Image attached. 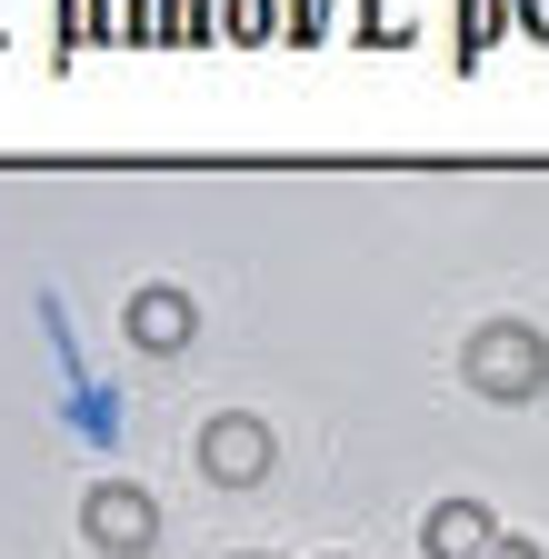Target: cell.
Returning a JSON list of instances; mask_svg holds the SVG:
<instances>
[{"label": "cell", "instance_id": "obj_1", "mask_svg": "<svg viewBox=\"0 0 549 559\" xmlns=\"http://www.w3.org/2000/svg\"><path fill=\"white\" fill-rule=\"evenodd\" d=\"M469 390L479 400H539V380H549V349H539V330L529 320H490V330H479L469 340Z\"/></svg>", "mask_w": 549, "mask_h": 559}, {"label": "cell", "instance_id": "obj_2", "mask_svg": "<svg viewBox=\"0 0 549 559\" xmlns=\"http://www.w3.org/2000/svg\"><path fill=\"white\" fill-rule=\"evenodd\" d=\"M81 530H91L100 549H120V559H141V549H151V530H160V510H151L130 479H100L91 500H81Z\"/></svg>", "mask_w": 549, "mask_h": 559}, {"label": "cell", "instance_id": "obj_3", "mask_svg": "<svg viewBox=\"0 0 549 559\" xmlns=\"http://www.w3.org/2000/svg\"><path fill=\"white\" fill-rule=\"evenodd\" d=\"M200 469H211V479H230V489H250L260 469H270V430H260V419H211V430H200Z\"/></svg>", "mask_w": 549, "mask_h": 559}, {"label": "cell", "instance_id": "obj_4", "mask_svg": "<svg viewBox=\"0 0 549 559\" xmlns=\"http://www.w3.org/2000/svg\"><path fill=\"white\" fill-rule=\"evenodd\" d=\"M420 539H430V559H490V510H479V500H440L430 520H420Z\"/></svg>", "mask_w": 549, "mask_h": 559}, {"label": "cell", "instance_id": "obj_5", "mask_svg": "<svg viewBox=\"0 0 549 559\" xmlns=\"http://www.w3.org/2000/svg\"><path fill=\"white\" fill-rule=\"evenodd\" d=\"M130 340H141V349H180L190 340V300L180 290H141V300H130Z\"/></svg>", "mask_w": 549, "mask_h": 559}, {"label": "cell", "instance_id": "obj_6", "mask_svg": "<svg viewBox=\"0 0 549 559\" xmlns=\"http://www.w3.org/2000/svg\"><path fill=\"white\" fill-rule=\"evenodd\" d=\"M490 559H539V549L529 539H490Z\"/></svg>", "mask_w": 549, "mask_h": 559}]
</instances>
